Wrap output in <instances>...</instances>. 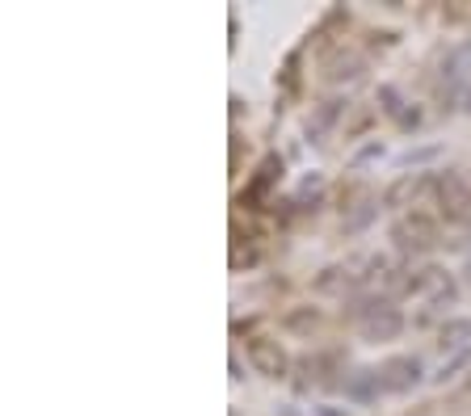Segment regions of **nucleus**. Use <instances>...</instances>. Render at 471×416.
I'll return each instance as SVG.
<instances>
[{
  "label": "nucleus",
  "mask_w": 471,
  "mask_h": 416,
  "mask_svg": "<svg viewBox=\"0 0 471 416\" xmlns=\"http://www.w3.org/2000/svg\"><path fill=\"white\" fill-rule=\"evenodd\" d=\"M391 240H396L400 253H429L438 245V223L421 210H412V215H400L396 227H391Z\"/></svg>",
  "instance_id": "nucleus-1"
},
{
  "label": "nucleus",
  "mask_w": 471,
  "mask_h": 416,
  "mask_svg": "<svg viewBox=\"0 0 471 416\" xmlns=\"http://www.w3.org/2000/svg\"><path fill=\"white\" fill-rule=\"evenodd\" d=\"M400 328H404V316H400L391 303H371L363 307V316H358V332H363V341H391V337H400Z\"/></svg>",
  "instance_id": "nucleus-2"
},
{
  "label": "nucleus",
  "mask_w": 471,
  "mask_h": 416,
  "mask_svg": "<svg viewBox=\"0 0 471 416\" xmlns=\"http://www.w3.org/2000/svg\"><path fill=\"white\" fill-rule=\"evenodd\" d=\"M438 202H442V215L450 223H471V190L463 185V177L447 172L442 181H438Z\"/></svg>",
  "instance_id": "nucleus-3"
},
{
  "label": "nucleus",
  "mask_w": 471,
  "mask_h": 416,
  "mask_svg": "<svg viewBox=\"0 0 471 416\" xmlns=\"http://www.w3.org/2000/svg\"><path fill=\"white\" fill-rule=\"evenodd\" d=\"M249 362H253V370L261 374V379H282V374L290 370L287 349H282L278 341H266V337L249 341Z\"/></svg>",
  "instance_id": "nucleus-4"
},
{
  "label": "nucleus",
  "mask_w": 471,
  "mask_h": 416,
  "mask_svg": "<svg viewBox=\"0 0 471 416\" xmlns=\"http://www.w3.org/2000/svg\"><path fill=\"white\" fill-rule=\"evenodd\" d=\"M417 379H421V362L417 357H391L379 370V387H387V392H409Z\"/></svg>",
  "instance_id": "nucleus-5"
},
{
  "label": "nucleus",
  "mask_w": 471,
  "mask_h": 416,
  "mask_svg": "<svg viewBox=\"0 0 471 416\" xmlns=\"http://www.w3.org/2000/svg\"><path fill=\"white\" fill-rule=\"evenodd\" d=\"M421 190H425V177H421V172H404V177H396V181L387 185L383 207H387V210H404V207H412Z\"/></svg>",
  "instance_id": "nucleus-6"
},
{
  "label": "nucleus",
  "mask_w": 471,
  "mask_h": 416,
  "mask_svg": "<svg viewBox=\"0 0 471 416\" xmlns=\"http://www.w3.org/2000/svg\"><path fill=\"white\" fill-rule=\"evenodd\" d=\"M320 72H325V80H333V85H341V80H358V76H363V60H358L353 51H333V55L320 63Z\"/></svg>",
  "instance_id": "nucleus-7"
},
{
  "label": "nucleus",
  "mask_w": 471,
  "mask_h": 416,
  "mask_svg": "<svg viewBox=\"0 0 471 416\" xmlns=\"http://www.w3.org/2000/svg\"><path fill=\"white\" fill-rule=\"evenodd\" d=\"M471 341V319H450V324H442V332H438V345L442 349H459Z\"/></svg>",
  "instance_id": "nucleus-8"
},
{
  "label": "nucleus",
  "mask_w": 471,
  "mask_h": 416,
  "mask_svg": "<svg viewBox=\"0 0 471 416\" xmlns=\"http://www.w3.org/2000/svg\"><path fill=\"white\" fill-rule=\"evenodd\" d=\"M345 286H353V273L345 270V265H328V270L316 278V291L320 294H337V291H345Z\"/></svg>",
  "instance_id": "nucleus-9"
},
{
  "label": "nucleus",
  "mask_w": 471,
  "mask_h": 416,
  "mask_svg": "<svg viewBox=\"0 0 471 416\" xmlns=\"http://www.w3.org/2000/svg\"><path fill=\"white\" fill-rule=\"evenodd\" d=\"M337 114H341V101H325V106L316 110V118H307V135H320V131H325Z\"/></svg>",
  "instance_id": "nucleus-10"
},
{
  "label": "nucleus",
  "mask_w": 471,
  "mask_h": 416,
  "mask_svg": "<svg viewBox=\"0 0 471 416\" xmlns=\"http://www.w3.org/2000/svg\"><path fill=\"white\" fill-rule=\"evenodd\" d=\"M467 362H471V349H463V354H455V357H450V362H447V366L438 370V379H442V383H447V379H455V374H459V370L467 366Z\"/></svg>",
  "instance_id": "nucleus-11"
},
{
  "label": "nucleus",
  "mask_w": 471,
  "mask_h": 416,
  "mask_svg": "<svg viewBox=\"0 0 471 416\" xmlns=\"http://www.w3.org/2000/svg\"><path fill=\"white\" fill-rule=\"evenodd\" d=\"M316 307H303V311H295V316H287V328H295V332H303V328H312L316 324Z\"/></svg>",
  "instance_id": "nucleus-12"
},
{
  "label": "nucleus",
  "mask_w": 471,
  "mask_h": 416,
  "mask_svg": "<svg viewBox=\"0 0 471 416\" xmlns=\"http://www.w3.org/2000/svg\"><path fill=\"white\" fill-rule=\"evenodd\" d=\"M467 286H471V261H467Z\"/></svg>",
  "instance_id": "nucleus-13"
},
{
  "label": "nucleus",
  "mask_w": 471,
  "mask_h": 416,
  "mask_svg": "<svg viewBox=\"0 0 471 416\" xmlns=\"http://www.w3.org/2000/svg\"><path fill=\"white\" fill-rule=\"evenodd\" d=\"M467 106H471V97H467Z\"/></svg>",
  "instance_id": "nucleus-14"
}]
</instances>
